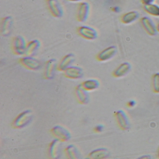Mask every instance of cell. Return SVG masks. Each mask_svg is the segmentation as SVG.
Segmentation results:
<instances>
[{
    "label": "cell",
    "mask_w": 159,
    "mask_h": 159,
    "mask_svg": "<svg viewBox=\"0 0 159 159\" xmlns=\"http://www.w3.org/2000/svg\"><path fill=\"white\" fill-rule=\"evenodd\" d=\"M46 4L51 14L56 18H60L64 15V10L58 0H46Z\"/></svg>",
    "instance_id": "cell-6"
},
{
    "label": "cell",
    "mask_w": 159,
    "mask_h": 159,
    "mask_svg": "<svg viewBox=\"0 0 159 159\" xmlns=\"http://www.w3.org/2000/svg\"><path fill=\"white\" fill-rule=\"evenodd\" d=\"M158 158H159V149H158Z\"/></svg>",
    "instance_id": "cell-32"
},
{
    "label": "cell",
    "mask_w": 159,
    "mask_h": 159,
    "mask_svg": "<svg viewBox=\"0 0 159 159\" xmlns=\"http://www.w3.org/2000/svg\"><path fill=\"white\" fill-rule=\"evenodd\" d=\"M139 16V13L136 11L128 12L122 16L121 22L124 25H129L135 22L138 19Z\"/></svg>",
    "instance_id": "cell-21"
},
{
    "label": "cell",
    "mask_w": 159,
    "mask_h": 159,
    "mask_svg": "<svg viewBox=\"0 0 159 159\" xmlns=\"http://www.w3.org/2000/svg\"><path fill=\"white\" fill-rule=\"evenodd\" d=\"M131 64L128 62H124L120 65L112 73L113 77L120 78L127 75L131 69Z\"/></svg>",
    "instance_id": "cell-17"
},
{
    "label": "cell",
    "mask_w": 159,
    "mask_h": 159,
    "mask_svg": "<svg viewBox=\"0 0 159 159\" xmlns=\"http://www.w3.org/2000/svg\"><path fill=\"white\" fill-rule=\"evenodd\" d=\"M68 1L71 2H80L83 1V0H68Z\"/></svg>",
    "instance_id": "cell-30"
},
{
    "label": "cell",
    "mask_w": 159,
    "mask_h": 159,
    "mask_svg": "<svg viewBox=\"0 0 159 159\" xmlns=\"http://www.w3.org/2000/svg\"><path fill=\"white\" fill-rule=\"evenodd\" d=\"M33 119V114L30 109L26 110L18 114L14 120L12 126L16 129H21L28 125Z\"/></svg>",
    "instance_id": "cell-1"
},
{
    "label": "cell",
    "mask_w": 159,
    "mask_h": 159,
    "mask_svg": "<svg viewBox=\"0 0 159 159\" xmlns=\"http://www.w3.org/2000/svg\"><path fill=\"white\" fill-rule=\"evenodd\" d=\"M112 10L113 11L116 13L119 12L120 11V9H119V7H113L112 9Z\"/></svg>",
    "instance_id": "cell-28"
},
{
    "label": "cell",
    "mask_w": 159,
    "mask_h": 159,
    "mask_svg": "<svg viewBox=\"0 0 159 159\" xmlns=\"http://www.w3.org/2000/svg\"><path fill=\"white\" fill-rule=\"evenodd\" d=\"M136 105V102L134 100H130L127 103V107L129 108L134 107Z\"/></svg>",
    "instance_id": "cell-26"
},
{
    "label": "cell",
    "mask_w": 159,
    "mask_h": 159,
    "mask_svg": "<svg viewBox=\"0 0 159 159\" xmlns=\"http://www.w3.org/2000/svg\"><path fill=\"white\" fill-rule=\"evenodd\" d=\"M61 141L57 139L52 140L49 144L48 153L51 159H59L61 156Z\"/></svg>",
    "instance_id": "cell-8"
},
{
    "label": "cell",
    "mask_w": 159,
    "mask_h": 159,
    "mask_svg": "<svg viewBox=\"0 0 159 159\" xmlns=\"http://www.w3.org/2000/svg\"><path fill=\"white\" fill-rule=\"evenodd\" d=\"M27 43L22 36H17L14 37L12 40L11 49L14 54L17 56L25 55Z\"/></svg>",
    "instance_id": "cell-2"
},
{
    "label": "cell",
    "mask_w": 159,
    "mask_h": 159,
    "mask_svg": "<svg viewBox=\"0 0 159 159\" xmlns=\"http://www.w3.org/2000/svg\"><path fill=\"white\" fill-rule=\"evenodd\" d=\"M156 29H157V31L158 32H159V22L157 24V25H156Z\"/></svg>",
    "instance_id": "cell-31"
},
{
    "label": "cell",
    "mask_w": 159,
    "mask_h": 159,
    "mask_svg": "<svg viewBox=\"0 0 159 159\" xmlns=\"http://www.w3.org/2000/svg\"><path fill=\"white\" fill-rule=\"evenodd\" d=\"M57 62L55 59L48 60L45 64L44 76L46 80H52L54 78L56 71L57 68Z\"/></svg>",
    "instance_id": "cell-13"
},
{
    "label": "cell",
    "mask_w": 159,
    "mask_h": 159,
    "mask_svg": "<svg viewBox=\"0 0 159 159\" xmlns=\"http://www.w3.org/2000/svg\"><path fill=\"white\" fill-rule=\"evenodd\" d=\"M50 131L56 139H59L61 142L68 141L71 137V134L69 130L61 125H55Z\"/></svg>",
    "instance_id": "cell-4"
},
{
    "label": "cell",
    "mask_w": 159,
    "mask_h": 159,
    "mask_svg": "<svg viewBox=\"0 0 159 159\" xmlns=\"http://www.w3.org/2000/svg\"><path fill=\"white\" fill-rule=\"evenodd\" d=\"M75 95L78 102L82 105H86L90 101V95L88 91L85 90L81 84L76 86L75 90Z\"/></svg>",
    "instance_id": "cell-12"
},
{
    "label": "cell",
    "mask_w": 159,
    "mask_h": 159,
    "mask_svg": "<svg viewBox=\"0 0 159 159\" xmlns=\"http://www.w3.org/2000/svg\"><path fill=\"white\" fill-rule=\"evenodd\" d=\"M19 63L27 69L38 70L42 67V63L39 59L33 56H25L19 60Z\"/></svg>",
    "instance_id": "cell-3"
},
{
    "label": "cell",
    "mask_w": 159,
    "mask_h": 159,
    "mask_svg": "<svg viewBox=\"0 0 159 159\" xmlns=\"http://www.w3.org/2000/svg\"><path fill=\"white\" fill-rule=\"evenodd\" d=\"M143 10L148 14L154 17H159V5L152 3L144 5Z\"/></svg>",
    "instance_id": "cell-23"
},
{
    "label": "cell",
    "mask_w": 159,
    "mask_h": 159,
    "mask_svg": "<svg viewBox=\"0 0 159 159\" xmlns=\"http://www.w3.org/2000/svg\"><path fill=\"white\" fill-rule=\"evenodd\" d=\"M64 76L68 79L78 80L84 76L83 70L78 66H70L64 71Z\"/></svg>",
    "instance_id": "cell-14"
},
{
    "label": "cell",
    "mask_w": 159,
    "mask_h": 159,
    "mask_svg": "<svg viewBox=\"0 0 159 159\" xmlns=\"http://www.w3.org/2000/svg\"><path fill=\"white\" fill-rule=\"evenodd\" d=\"M77 32L82 38L88 40H94L98 36L96 30L89 26L83 25L79 27L77 30Z\"/></svg>",
    "instance_id": "cell-5"
},
{
    "label": "cell",
    "mask_w": 159,
    "mask_h": 159,
    "mask_svg": "<svg viewBox=\"0 0 159 159\" xmlns=\"http://www.w3.org/2000/svg\"><path fill=\"white\" fill-rule=\"evenodd\" d=\"M13 25V19L11 16L3 17L1 24V33L3 37H8L11 32Z\"/></svg>",
    "instance_id": "cell-15"
},
{
    "label": "cell",
    "mask_w": 159,
    "mask_h": 159,
    "mask_svg": "<svg viewBox=\"0 0 159 159\" xmlns=\"http://www.w3.org/2000/svg\"><path fill=\"white\" fill-rule=\"evenodd\" d=\"M104 129V126L102 124L97 125L94 128V132L96 133H100L103 132Z\"/></svg>",
    "instance_id": "cell-25"
},
{
    "label": "cell",
    "mask_w": 159,
    "mask_h": 159,
    "mask_svg": "<svg viewBox=\"0 0 159 159\" xmlns=\"http://www.w3.org/2000/svg\"><path fill=\"white\" fill-rule=\"evenodd\" d=\"M140 23L142 27L147 34L151 36H154L157 34V29L153 21L148 16H143L140 19Z\"/></svg>",
    "instance_id": "cell-10"
},
{
    "label": "cell",
    "mask_w": 159,
    "mask_h": 159,
    "mask_svg": "<svg viewBox=\"0 0 159 159\" xmlns=\"http://www.w3.org/2000/svg\"><path fill=\"white\" fill-rule=\"evenodd\" d=\"M152 86L153 92L156 93H159V72H156L152 75Z\"/></svg>",
    "instance_id": "cell-24"
},
{
    "label": "cell",
    "mask_w": 159,
    "mask_h": 159,
    "mask_svg": "<svg viewBox=\"0 0 159 159\" xmlns=\"http://www.w3.org/2000/svg\"><path fill=\"white\" fill-rule=\"evenodd\" d=\"M75 60V55L73 53L66 55L57 65V70L64 72L68 68L71 66Z\"/></svg>",
    "instance_id": "cell-16"
},
{
    "label": "cell",
    "mask_w": 159,
    "mask_h": 159,
    "mask_svg": "<svg viewBox=\"0 0 159 159\" xmlns=\"http://www.w3.org/2000/svg\"><path fill=\"white\" fill-rule=\"evenodd\" d=\"M110 152L107 149L99 148L92 151L88 156L91 159H105L109 157Z\"/></svg>",
    "instance_id": "cell-18"
},
{
    "label": "cell",
    "mask_w": 159,
    "mask_h": 159,
    "mask_svg": "<svg viewBox=\"0 0 159 159\" xmlns=\"http://www.w3.org/2000/svg\"><path fill=\"white\" fill-rule=\"evenodd\" d=\"M115 117L117 124L121 129L124 131L130 128V122L126 113L122 110L117 111L115 113Z\"/></svg>",
    "instance_id": "cell-9"
},
{
    "label": "cell",
    "mask_w": 159,
    "mask_h": 159,
    "mask_svg": "<svg viewBox=\"0 0 159 159\" xmlns=\"http://www.w3.org/2000/svg\"><path fill=\"white\" fill-rule=\"evenodd\" d=\"M65 154L69 159H80L81 154L79 149L74 145H70L65 149Z\"/></svg>",
    "instance_id": "cell-20"
},
{
    "label": "cell",
    "mask_w": 159,
    "mask_h": 159,
    "mask_svg": "<svg viewBox=\"0 0 159 159\" xmlns=\"http://www.w3.org/2000/svg\"><path fill=\"white\" fill-rule=\"evenodd\" d=\"M117 52L116 46H110L100 52L97 56V59L100 62L108 61L113 58Z\"/></svg>",
    "instance_id": "cell-11"
},
{
    "label": "cell",
    "mask_w": 159,
    "mask_h": 159,
    "mask_svg": "<svg viewBox=\"0 0 159 159\" xmlns=\"http://www.w3.org/2000/svg\"><path fill=\"white\" fill-rule=\"evenodd\" d=\"M154 1L155 0H141V2L144 5L151 4L153 3Z\"/></svg>",
    "instance_id": "cell-27"
},
{
    "label": "cell",
    "mask_w": 159,
    "mask_h": 159,
    "mask_svg": "<svg viewBox=\"0 0 159 159\" xmlns=\"http://www.w3.org/2000/svg\"><path fill=\"white\" fill-rule=\"evenodd\" d=\"M41 46L40 41L38 39H34L27 43L25 55L28 56H33Z\"/></svg>",
    "instance_id": "cell-19"
},
{
    "label": "cell",
    "mask_w": 159,
    "mask_h": 159,
    "mask_svg": "<svg viewBox=\"0 0 159 159\" xmlns=\"http://www.w3.org/2000/svg\"><path fill=\"white\" fill-rule=\"evenodd\" d=\"M90 6L88 2H82L79 4L77 12V19L80 23L86 22L90 15Z\"/></svg>",
    "instance_id": "cell-7"
},
{
    "label": "cell",
    "mask_w": 159,
    "mask_h": 159,
    "mask_svg": "<svg viewBox=\"0 0 159 159\" xmlns=\"http://www.w3.org/2000/svg\"><path fill=\"white\" fill-rule=\"evenodd\" d=\"M81 84L88 92L98 89L100 85L99 81L96 79H89L86 80L83 82Z\"/></svg>",
    "instance_id": "cell-22"
},
{
    "label": "cell",
    "mask_w": 159,
    "mask_h": 159,
    "mask_svg": "<svg viewBox=\"0 0 159 159\" xmlns=\"http://www.w3.org/2000/svg\"><path fill=\"white\" fill-rule=\"evenodd\" d=\"M151 157L149 155H144L143 156H141V157L139 158V159H151Z\"/></svg>",
    "instance_id": "cell-29"
}]
</instances>
